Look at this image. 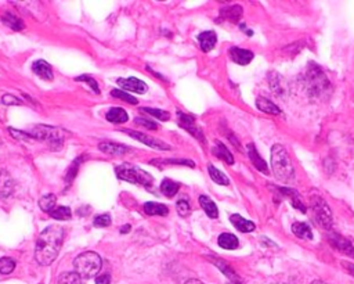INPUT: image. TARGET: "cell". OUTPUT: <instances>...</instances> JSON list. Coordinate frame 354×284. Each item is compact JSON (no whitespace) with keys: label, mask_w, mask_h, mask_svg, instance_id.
<instances>
[{"label":"cell","mask_w":354,"mask_h":284,"mask_svg":"<svg viewBox=\"0 0 354 284\" xmlns=\"http://www.w3.org/2000/svg\"><path fill=\"white\" fill-rule=\"evenodd\" d=\"M256 107L262 112H266V114H270V115H278L281 114V110L277 104H274L273 101H270L266 97H259L256 100Z\"/></svg>","instance_id":"obj_19"},{"label":"cell","mask_w":354,"mask_h":284,"mask_svg":"<svg viewBox=\"0 0 354 284\" xmlns=\"http://www.w3.org/2000/svg\"><path fill=\"white\" fill-rule=\"evenodd\" d=\"M98 149H100L101 151L107 153V154H111V155H123L130 151V149H128L126 146L116 145V143H111V141L101 143V145L98 146Z\"/></svg>","instance_id":"obj_20"},{"label":"cell","mask_w":354,"mask_h":284,"mask_svg":"<svg viewBox=\"0 0 354 284\" xmlns=\"http://www.w3.org/2000/svg\"><path fill=\"white\" fill-rule=\"evenodd\" d=\"M56 201L57 198L54 194H47V196H43V197L39 200V207L40 209L44 212H53L56 209Z\"/></svg>","instance_id":"obj_32"},{"label":"cell","mask_w":354,"mask_h":284,"mask_svg":"<svg viewBox=\"0 0 354 284\" xmlns=\"http://www.w3.org/2000/svg\"><path fill=\"white\" fill-rule=\"evenodd\" d=\"M326 239H328L330 244L334 247V248H336V250L340 251V252H343L345 255L353 256L354 258V247L347 239L340 236L338 233H330V234L326 236Z\"/></svg>","instance_id":"obj_9"},{"label":"cell","mask_w":354,"mask_h":284,"mask_svg":"<svg viewBox=\"0 0 354 284\" xmlns=\"http://www.w3.org/2000/svg\"><path fill=\"white\" fill-rule=\"evenodd\" d=\"M177 118H179V125L182 126L183 129L188 130L194 137H196V139L199 140V141H202V143L205 141V137H204L202 130L199 129V126L196 125L195 120H194L191 115H188V114H184V112H182V111H179V112H177Z\"/></svg>","instance_id":"obj_8"},{"label":"cell","mask_w":354,"mask_h":284,"mask_svg":"<svg viewBox=\"0 0 354 284\" xmlns=\"http://www.w3.org/2000/svg\"><path fill=\"white\" fill-rule=\"evenodd\" d=\"M128 231H130L129 225H126V226H123L122 229H120V233H128Z\"/></svg>","instance_id":"obj_48"},{"label":"cell","mask_w":354,"mask_h":284,"mask_svg":"<svg viewBox=\"0 0 354 284\" xmlns=\"http://www.w3.org/2000/svg\"><path fill=\"white\" fill-rule=\"evenodd\" d=\"M241 28H242V29H245V27H244V25H242V27H241ZM246 32H248V35H249V36H250V35H252V31H246Z\"/></svg>","instance_id":"obj_49"},{"label":"cell","mask_w":354,"mask_h":284,"mask_svg":"<svg viewBox=\"0 0 354 284\" xmlns=\"http://www.w3.org/2000/svg\"><path fill=\"white\" fill-rule=\"evenodd\" d=\"M217 243L224 250H235L239 246L238 239L234 234H231V233H221L219 239H217Z\"/></svg>","instance_id":"obj_23"},{"label":"cell","mask_w":354,"mask_h":284,"mask_svg":"<svg viewBox=\"0 0 354 284\" xmlns=\"http://www.w3.org/2000/svg\"><path fill=\"white\" fill-rule=\"evenodd\" d=\"M186 284H205V283H202L201 280L191 279V280H188V281H186Z\"/></svg>","instance_id":"obj_47"},{"label":"cell","mask_w":354,"mask_h":284,"mask_svg":"<svg viewBox=\"0 0 354 284\" xmlns=\"http://www.w3.org/2000/svg\"><path fill=\"white\" fill-rule=\"evenodd\" d=\"M313 284H324V283H321V281H314Z\"/></svg>","instance_id":"obj_51"},{"label":"cell","mask_w":354,"mask_h":284,"mask_svg":"<svg viewBox=\"0 0 354 284\" xmlns=\"http://www.w3.org/2000/svg\"><path fill=\"white\" fill-rule=\"evenodd\" d=\"M93 223H94V226H96V227L110 226V225H111V217H110V215H107V214H104V215H98V217L94 218V221H93Z\"/></svg>","instance_id":"obj_40"},{"label":"cell","mask_w":354,"mask_h":284,"mask_svg":"<svg viewBox=\"0 0 354 284\" xmlns=\"http://www.w3.org/2000/svg\"><path fill=\"white\" fill-rule=\"evenodd\" d=\"M77 81H79V82H86V83H89L90 85V87L94 90V92L98 94L100 93V87H98V85H97V82L93 79V78H90V77H87V75H83V77H79V78H77Z\"/></svg>","instance_id":"obj_41"},{"label":"cell","mask_w":354,"mask_h":284,"mask_svg":"<svg viewBox=\"0 0 354 284\" xmlns=\"http://www.w3.org/2000/svg\"><path fill=\"white\" fill-rule=\"evenodd\" d=\"M292 231L293 234H296L297 237L300 239H307V240H311L313 239V231H311L310 226L303 223V222H296L292 225Z\"/></svg>","instance_id":"obj_30"},{"label":"cell","mask_w":354,"mask_h":284,"mask_svg":"<svg viewBox=\"0 0 354 284\" xmlns=\"http://www.w3.org/2000/svg\"><path fill=\"white\" fill-rule=\"evenodd\" d=\"M10 133H11V135H14L15 139L18 137V139H25V140H28L29 137H31V136L27 135V133H21V132H15L14 129H10Z\"/></svg>","instance_id":"obj_46"},{"label":"cell","mask_w":354,"mask_h":284,"mask_svg":"<svg viewBox=\"0 0 354 284\" xmlns=\"http://www.w3.org/2000/svg\"><path fill=\"white\" fill-rule=\"evenodd\" d=\"M209 259L213 261V264H215V265L217 266V268H219V269H220L221 272H223V273H224V275L227 276V277H229V279H230L231 283H233V284H241V280H239V277H238V276H237V273H235L234 270L231 269L230 266L227 265L225 262H223V261H220V259H213L212 256H211V258H209Z\"/></svg>","instance_id":"obj_26"},{"label":"cell","mask_w":354,"mask_h":284,"mask_svg":"<svg viewBox=\"0 0 354 284\" xmlns=\"http://www.w3.org/2000/svg\"><path fill=\"white\" fill-rule=\"evenodd\" d=\"M134 122H136L137 125H141V126H144V128H147V129H153V130L158 129V126H157V124H155V122L145 120V118H136V120H134Z\"/></svg>","instance_id":"obj_42"},{"label":"cell","mask_w":354,"mask_h":284,"mask_svg":"<svg viewBox=\"0 0 354 284\" xmlns=\"http://www.w3.org/2000/svg\"><path fill=\"white\" fill-rule=\"evenodd\" d=\"M305 83H306L307 93L311 97H321L324 93L328 92L331 87L330 81L322 71V68L317 65L316 63H310L307 65Z\"/></svg>","instance_id":"obj_3"},{"label":"cell","mask_w":354,"mask_h":284,"mask_svg":"<svg viewBox=\"0 0 354 284\" xmlns=\"http://www.w3.org/2000/svg\"><path fill=\"white\" fill-rule=\"evenodd\" d=\"M241 14H242V9L239 6H229V7H224V9L220 10L221 17L229 19L231 22H237Z\"/></svg>","instance_id":"obj_28"},{"label":"cell","mask_w":354,"mask_h":284,"mask_svg":"<svg viewBox=\"0 0 354 284\" xmlns=\"http://www.w3.org/2000/svg\"><path fill=\"white\" fill-rule=\"evenodd\" d=\"M116 82H118V85H119L120 87H123L124 90H128V92L144 94V93L148 90V86H147L143 81L137 79V78H128V79L119 78Z\"/></svg>","instance_id":"obj_12"},{"label":"cell","mask_w":354,"mask_h":284,"mask_svg":"<svg viewBox=\"0 0 354 284\" xmlns=\"http://www.w3.org/2000/svg\"><path fill=\"white\" fill-rule=\"evenodd\" d=\"M141 111H143V112H148L149 115L155 116V118H158V120L161 121H168L169 118H170L169 112L162 111V110H157V108H148V107H144V108H141Z\"/></svg>","instance_id":"obj_37"},{"label":"cell","mask_w":354,"mask_h":284,"mask_svg":"<svg viewBox=\"0 0 354 284\" xmlns=\"http://www.w3.org/2000/svg\"><path fill=\"white\" fill-rule=\"evenodd\" d=\"M271 168H273L274 176L281 182H291L295 176L292 161L289 158V154L285 147L281 145H274L271 149Z\"/></svg>","instance_id":"obj_2"},{"label":"cell","mask_w":354,"mask_h":284,"mask_svg":"<svg viewBox=\"0 0 354 284\" xmlns=\"http://www.w3.org/2000/svg\"><path fill=\"white\" fill-rule=\"evenodd\" d=\"M111 276L110 275H101L96 279V284H110Z\"/></svg>","instance_id":"obj_44"},{"label":"cell","mask_w":354,"mask_h":284,"mask_svg":"<svg viewBox=\"0 0 354 284\" xmlns=\"http://www.w3.org/2000/svg\"><path fill=\"white\" fill-rule=\"evenodd\" d=\"M57 284H82V277L77 272H64L58 276Z\"/></svg>","instance_id":"obj_33"},{"label":"cell","mask_w":354,"mask_h":284,"mask_svg":"<svg viewBox=\"0 0 354 284\" xmlns=\"http://www.w3.org/2000/svg\"><path fill=\"white\" fill-rule=\"evenodd\" d=\"M107 120L112 122V124H124V122H128L129 116H128V112L123 108L114 107L107 112Z\"/></svg>","instance_id":"obj_22"},{"label":"cell","mask_w":354,"mask_h":284,"mask_svg":"<svg viewBox=\"0 0 354 284\" xmlns=\"http://www.w3.org/2000/svg\"><path fill=\"white\" fill-rule=\"evenodd\" d=\"M101 265L103 262H101L100 255L93 251H86L81 255H78L77 259L73 261L75 272L82 279H91L97 276L101 269Z\"/></svg>","instance_id":"obj_4"},{"label":"cell","mask_w":354,"mask_h":284,"mask_svg":"<svg viewBox=\"0 0 354 284\" xmlns=\"http://www.w3.org/2000/svg\"><path fill=\"white\" fill-rule=\"evenodd\" d=\"M2 101H3L5 106H15V104H18L19 106V104H22V101L13 96V94H5L3 99H2Z\"/></svg>","instance_id":"obj_43"},{"label":"cell","mask_w":354,"mask_h":284,"mask_svg":"<svg viewBox=\"0 0 354 284\" xmlns=\"http://www.w3.org/2000/svg\"><path fill=\"white\" fill-rule=\"evenodd\" d=\"M115 172L116 176H118L120 180L129 182V183L141 184V186L149 187L154 182L151 175L147 174L144 169L139 168V167H136V165L122 164L115 169Z\"/></svg>","instance_id":"obj_5"},{"label":"cell","mask_w":354,"mask_h":284,"mask_svg":"<svg viewBox=\"0 0 354 284\" xmlns=\"http://www.w3.org/2000/svg\"><path fill=\"white\" fill-rule=\"evenodd\" d=\"M180 188V184L174 182V180H170V179H165L162 183H161V192H162L163 196L166 197H174Z\"/></svg>","instance_id":"obj_31"},{"label":"cell","mask_w":354,"mask_h":284,"mask_svg":"<svg viewBox=\"0 0 354 284\" xmlns=\"http://www.w3.org/2000/svg\"><path fill=\"white\" fill-rule=\"evenodd\" d=\"M62 240L64 229L60 225H52L40 233L35 247V259L39 265L47 266L53 264L61 250Z\"/></svg>","instance_id":"obj_1"},{"label":"cell","mask_w":354,"mask_h":284,"mask_svg":"<svg viewBox=\"0 0 354 284\" xmlns=\"http://www.w3.org/2000/svg\"><path fill=\"white\" fill-rule=\"evenodd\" d=\"M32 69H34V73L36 74L39 78H42L43 81H52L54 78L53 69L50 67V64L46 63L44 60L35 61L34 65H32Z\"/></svg>","instance_id":"obj_14"},{"label":"cell","mask_w":354,"mask_h":284,"mask_svg":"<svg viewBox=\"0 0 354 284\" xmlns=\"http://www.w3.org/2000/svg\"><path fill=\"white\" fill-rule=\"evenodd\" d=\"M268 83L271 90L277 97H285L288 94V83L281 74L271 71L268 74Z\"/></svg>","instance_id":"obj_10"},{"label":"cell","mask_w":354,"mask_h":284,"mask_svg":"<svg viewBox=\"0 0 354 284\" xmlns=\"http://www.w3.org/2000/svg\"><path fill=\"white\" fill-rule=\"evenodd\" d=\"M111 94H112L114 97H116V99H120V100L128 101V103H130V104H137V103H139L136 97H133L132 94H129V93L122 92V90H116V89H114V90L111 92Z\"/></svg>","instance_id":"obj_38"},{"label":"cell","mask_w":354,"mask_h":284,"mask_svg":"<svg viewBox=\"0 0 354 284\" xmlns=\"http://www.w3.org/2000/svg\"><path fill=\"white\" fill-rule=\"evenodd\" d=\"M311 209L314 212V219L320 226H322L324 229L332 227V223H334L332 211L324 198H321L320 196H313L311 197Z\"/></svg>","instance_id":"obj_6"},{"label":"cell","mask_w":354,"mask_h":284,"mask_svg":"<svg viewBox=\"0 0 354 284\" xmlns=\"http://www.w3.org/2000/svg\"><path fill=\"white\" fill-rule=\"evenodd\" d=\"M123 132L124 133H128L129 136H132L133 139L139 140V141H141V143H144V145L149 146V147H153V149L165 150V151L170 150V146L169 145L163 143V141H161V140L153 139V137L144 135V133H140V132H134V130H128V129H123Z\"/></svg>","instance_id":"obj_11"},{"label":"cell","mask_w":354,"mask_h":284,"mask_svg":"<svg viewBox=\"0 0 354 284\" xmlns=\"http://www.w3.org/2000/svg\"><path fill=\"white\" fill-rule=\"evenodd\" d=\"M176 209L182 217H187V215H190V212H191V207H190L188 201H187V200H183V198L177 201Z\"/></svg>","instance_id":"obj_39"},{"label":"cell","mask_w":354,"mask_h":284,"mask_svg":"<svg viewBox=\"0 0 354 284\" xmlns=\"http://www.w3.org/2000/svg\"><path fill=\"white\" fill-rule=\"evenodd\" d=\"M2 21H3V24L7 25L9 28L14 29V31L24 29V21L19 18V17H17V15L11 14V13H6V14L2 17Z\"/></svg>","instance_id":"obj_29"},{"label":"cell","mask_w":354,"mask_h":284,"mask_svg":"<svg viewBox=\"0 0 354 284\" xmlns=\"http://www.w3.org/2000/svg\"><path fill=\"white\" fill-rule=\"evenodd\" d=\"M208 171H209V175H211L212 180H213V182H216L217 184H223V186H227V184L230 183L229 178H227V176H225L223 172H220V171L216 168V167H213V165H209V167H208Z\"/></svg>","instance_id":"obj_34"},{"label":"cell","mask_w":354,"mask_h":284,"mask_svg":"<svg viewBox=\"0 0 354 284\" xmlns=\"http://www.w3.org/2000/svg\"><path fill=\"white\" fill-rule=\"evenodd\" d=\"M168 162L169 164H186L188 165V167H195V164H194L192 161H187V159H179V161H176V159H169Z\"/></svg>","instance_id":"obj_45"},{"label":"cell","mask_w":354,"mask_h":284,"mask_svg":"<svg viewBox=\"0 0 354 284\" xmlns=\"http://www.w3.org/2000/svg\"><path fill=\"white\" fill-rule=\"evenodd\" d=\"M213 154H215L217 158L223 159L225 164H229V165L234 164V157H233V154L230 153V150L227 149L224 145H221L220 141H217V143H216L215 149H213Z\"/></svg>","instance_id":"obj_24"},{"label":"cell","mask_w":354,"mask_h":284,"mask_svg":"<svg viewBox=\"0 0 354 284\" xmlns=\"http://www.w3.org/2000/svg\"><path fill=\"white\" fill-rule=\"evenodd\" d=\"M248 153H249V158H250V161H252V164L255 165V168L258 169L259 172L267 175L268 174L267 164H266V161L260 157V154H259L258 150H256V147H255L254 145L248 146Z\"/></svg>","instance_id":"obj_16"},{"label":"cell","mask_w":354,"mask_h":284,"mask_svg":"<svg viewBox=\"0 0 354 284\" xmlns=\"http://www.w3.org/2000/svg\"><path fill=\"white\" fill-rule=\"evenodd\" d=\"M144 211H145V214L147 215H151V217H154V215H161V217H166L169 214V209L166 205H163V204H158V202H145L144 204Z\"/></svg>","instance_id":"obj_21"},{"label":"cell","mask_w":354,"mask_h":284,"mask_svg":"<svg viewBox=\"0 0 354 284\" xmlns=\"http://www.w3.org/2000/svg\"><path fill=\"white\" fill-rule=\"evenodd\" d=\"M13 188H14V182L10 174L6 172L5 169H0V197H9L13 193Z\"/></svg>","instance_id":"obj_15"},{"label":"cell","mask_w":354,"mask_h":284,"mask_svg":"<svg viewBox=\"0 0 354 284\" xmlns=\"http://www.w3.org/2000/svg\"><path fill=\"white\" fill-rule=\"evenodd\" d=\"M199 204H201L202 209L205 211V214L209 218L215 219V218L219 217V209H217V207H216L215 202L212 201L209 197L201 196V197H199Z\"/></svg>","instance_id":"obj_25"},{"label":"cell","mask_w":354,"mask_h":284,"mask_svg":"<svg viewBox=\"0 0 354 284\" xmlns=\"http://www.w3.org/2000/svg\"><path fill=\"white\" fill-rule=\"evenodd\" d=\"M15 268V261L11 258H0V273L9 275Z\"/></svg>","instance_id":"obj_36"},{"label":"cell","mask_w":354,"mask_h":284,"mask_svg":"<svg viewBox=\"0 0 354 284\" xmlns=\"http://www.w3.org/2000/svg\"><path fill=\"white\" fill-rule=\"evenodd\" d=\"M273 284H288V283H283V281H278V283H273Z\"/></svg>","instance_id":"obj_50"},{"label":"cell","mask_w":354,"mask_h":284,"mask_svg":"<svg viewBox=\"0 0 354 284\" xmlns=\"http://www.w3.org/2000/svg\"><path fill=\"white\" fill-rule=\"evenodd\" d=\"M32 135L36 139L44 140V141H47L50 145L60 147L64 143L65 137H67V132H64L62 129H58V128H53V126L39 125L32 130Z\"/></svg>","instance_id":"obj_7"},{"label":"cell","mask_w":354,"mask_h":284,"mask_svg":"<svg viewBox=\"0 0 354 284\" xmlns=\"http://www.w3.org/2000/svg\"><path fill=\"white\" fill-rule=\"evenodd\" d=\"M230 221H231V223H233V225L235 226V229H238V230L242 231V233H249V231H254L255 227H256L255 226L254 222L245 219V218H242L241 215H238V214L231 215Z\"/></svg>","instance_id":"obj_17"},{"label":"cell","mask_w":354,"mask_h":284,"mask_svg":"<svg viewBox=\"0 0 354 284\" xmlns=\"http://www.w3.org/2000/svg\"><path fill=\"white\" fill-rule=\"evenodd\" d=\"M198 40H199V44H201V49L204 52H211L217 42V36L213 31H205V32L199 34Z\"/></svg>","instance_id":"obj_18"},{"label":"cell","mask_w":354,"mask_h":284,"mask_svg":"<svg viewBox=\"0 0 354 284\" xmlns=\"http://www.w3.org/2000/svg\"><path fill=\"white\" fill-rule=\"evenodd\" d=\"M277 190H280V192L283 193V194H285L287 197L291 198V201H292V205L295 208H297V209H300L303 214H306V207H305V204H303V201H301L300 196L297 194L295 190H292V188H280L278 187Z\"/></svg>","instance_id":"obj_27"},{"label":"cell","mask_w":354,"mask_h":284,"mask_svg":"<svg viewBox=\"0 0 354 284\" xmlns=\"http://www.w3.org/2000/svg\"><path fill=\"white\" fill-rule=\"evenodd\" d=\"M50 217L57 221H68L72 217V212L68 207H57L53 212H50Z\"/></svg>","instance_id":"obj_35"},{"label":"cell","mask_w":354,"mask_h":284,"mask_svg":"<svg viewBox=\"0 0 354 284\" xmlns=\"http://www.w3.org/2000/svg\"><path fill=\"white\" fill-rule=\"evenodd\" d=\"M230 57L234 63L239 64V65H246L252 60H254V53L250 50L241 48H231L230 49Z\"/></svg>","instance_id":"obj_13"}]
</instances>
